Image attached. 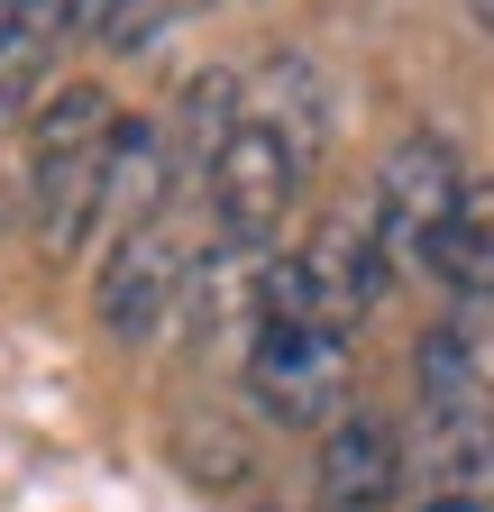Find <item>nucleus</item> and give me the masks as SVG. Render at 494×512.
I'll list each match as a JSON object with an SVG mask.
<instances>
[{
    "mask_svg": "<svg viewBox=\"0 0 494 512\" xmlns=\"http://www.w3.org/2000/svg\"><path fill=\"white\" fill-rule=\"evenodd\" d=\"M348 339L357 330L321 311L302 256H275L247 311V403L275 430H330L348 412Z\"/></svg>",
    "mask_w": 494,
    "mask_h": 512,
    "instance_id": "1",
    "label": "nucleus"
},
{
    "mask_svg": "<svg viewBox=\"0 0 494 512\" xmlns=\"http://www.w3.org/2000/svg\"><path fill=\"white\" fill-rule=\"evenodd\" d=\"M129 147V119L101 83H65L46 92L28 119V220L46 256H74L92 238V220L110 211V174Z\"/></svg>",
    "mask_w": 494,
    "mask_h": 512,
    "instance_id": "2",
    "label": "nucleus"
},
{
    "mask_svg": "<svg viewBox=\"0 0 494 512\" xmlns=\"http://www.w3.org/2000/svg\"><path fill=\"white\" fill-rule=\"evenodd\" d=\"M376 229H385V256L394 275H421L449 293V266H458V238H467V211H476V183L458 165V147L440 128H412V138L376 165Z\"/></svg>",
    "mask_w": 494,
    "mask_h": 512,
    "instance_id": "3",
    "label": "nucleus"
},
{
    "mask_svg": "<svg viewBox=\"0 0 494 512\" xmlns=\"http://www.w3.org/2000/svg\"><path fill=\"white\" fill-rule=\"evenodd\" d=\"M302 174H312V138H302L284 110H238L229 147H220V165L202 183V238H220L229 256H257L266 266Z\"/></svg>",
    "mask_w": 494,
    "mask_h": 512,
    "instance_id": "4",
    "label": "nucleus"
},
{
    "mask_svg": "<svg viewBox=\"0 0 494 512\" xmlns=\"http://www.w3.org/2000/svg\"><path fill=\"white\" fill-rule=\"evenodd\" d=\"M193 202H202V192H165V202H147L138 220L110 229V256L92 275V311H101L110 339H156L165 311L183 302V284H193V266H202Z\"/></svg>",
    "mask_w": 494,
    "mask_h": 512,
    "instance_id": "5",
    "label": "nucleus"
},
{
    "mask_svg": "<svg viewBox=\"0 0 494 512\" xmlns=\"http://www.w3.org/2000/svg\"><path fill=\"white\" fill-rule=\"evenodd\" d=\"M321 512H394L403 503V439L376 403H348L321 430V476H312Z\"/></svg>",
    "mask_w": 494,
    "mask_h": 512,
    "instance_id": "6",
    "label": "nucleus"
},
{
    "mask_svg": "<svg viewBox=\"0 0 494 512\" xmlns=\"http://www.w3.org/2000/svg\"><path fill=\"white\" fill-rule=\"evenodd\" d=\"M302 275H312V293H321V311L339 320V330H357V320L385 302V284H394V256H385L376 202L330 211V220L312 229V247H302Z\"/></svg>",
    "mask_w": 494,
    "mask_h": 512,
    "instance_id": "7",
    "label": "nucleus"
},
{
    "mask_svg": "<svg viewBox=\"0 0 494 512\" xmlns=\"http://www.w3.org/2000/svg\"><path fill=\"white\" fill-rule=\"evenodd\" d=\"M65 28H74V0H0V119H19L28 101H46Z\"/></svg>",
    "mask_w": 494,
    "mask_h": 512,
    "instance_id": "8",
    "label": "nucleus"
},
{
    "mask_svg": "<svg viewBox=\"0 0 494 512\" xmlns=\"http://www.w3.org/2000/svg\"><path fill=\"white\" fill-rule=\"evenodd\" d=\"M165 19H174V0H74V28H83L92 46H110V55L156 46Z\"/></svg>",
    "mask_w": 494,
    "mask_h": 512,
    "instance_id": "9",
    "label": "nucleus"
},
{
    "mask_svg": "<svg viewBox=\"0 0 494 512\" xmlns=\"http://www.w3.org/2000/svg\"><path fill=\"white\" fill-rule=\"evenodd\" d=\"M467 19H476V28H485V37H494V0H467Z\"/></svg>",
    "mask_w": 494,
    "mask_h": 512,
    "instance_id": "10",
    "label": "nucleus"
},
{
    "mask_svg": "<svg viewBox=\"0 0 494 512\" xmlns=\"http://www.w3.org/2000/svg\"><path fill=\"white\" fill-rule=\"evenodd\" d=\"M421 512H467V503H440V494H430V503H421Z\"/></svg>",
    "mask_w": 494,
    "mask_h": 512,
    "instance_id": "11",
    "label": "nucleus"
}]
</instances>
